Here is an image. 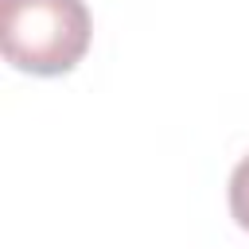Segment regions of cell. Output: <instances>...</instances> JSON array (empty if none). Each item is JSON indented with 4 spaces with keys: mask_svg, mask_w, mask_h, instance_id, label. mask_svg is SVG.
Returning <instances> with one entry per match:
<instances>
[{
    "mask_svg": "<svg viewBox=\"0 0 249 249\" xmlns=\"http://www.w3.org/2000/svg\"><path fill=\"white\" fill-rule=\"evenodd\" d=\"M93 39L86 0H0V47L8 66L35 78L70 74Z\"/></svg>",
    "mask_w": 249,
    "mask_h": 249,
    "instance_id": "1",
    "label": "cell"
},
{
    "mask_svg": "<svg viewBox=\"0 0 249 249\" xmlns=\"http://www.w3.org/2000/svg\"><path fill=\"white\" fill-rule=\"evenodd\" d=\"M230 214L249 233V156H241L233 175H230Z\"/></svg>",
    "mask_w": 249,
    "mask_h": 249,
    "instance_id": "2",
    "label": "cell"
}]
</instances>
